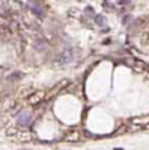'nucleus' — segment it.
<instances>
[{
    "label": "nucleus",
    "mask_w": 149,
    "mask_h": 150,
    "mask_svg": "<svg viewBox=\"0 0 149 150\" xmlns=\"http://www.w3.org/2000/svg\"><path fill=\"white\" fill-rule=\"evenodd\" d=\"M18 120H19V124L20 126H25V127H28V126L32 124V115L29 112H22L18 117Z\"/></svg>",
    "instance_id": "1"
},
{
    "label": "nucleus",
    "mask_w": 149,
    "mask_h": 150,
    "mask_svg": "<svg viewBox=\"0 0 149 150\" xmlns=\"http://www.w3.org/2000/svg\"><path fill=\"white\" fill-rule=\"evenodd\" d=\"M0 18L1 19H9L10 18V10L9 6L4 1H0Z\"/></svg>",
    "instance_id": "2"
},
{
    "label": "nucleus",
    "mask_w": 149,
    "mask_h": 150,
    "mask_svg": "<svg viewBox=\"0 0 149 150\" xmlns=\"http://www.w3.org/2000/svg\"><path fill=\"white\" fill-rule=\"evenodd\" d=\"M29 7L32 9V12H34L35 15H38L39 18H43V16H45V12L42 10V7L39 6V3H34V1H31V3H29Z\"/></svg>",
    "instance_id": "3"
},
{
    "label": "nucleus",
    "mask_w": 149,
    "mask_h": 150,
    "mask_svg": "<svg viewBox=\"0 0 149 150\" xmlns=\"http://www.w3.org/2000/svg\"><path fill=\"white\" fill-rule=\"evenodd\" d=\"M59 59L62 61V64H67V62H71V59H73V52L70 51V49H65L61 55H59Z\"/></svg>",
    "instance_id": "4"
},
{
    "label": "nucleus",
    "mask_w": 149,
    "mask_h": 150,
    "mask_svg": "<svg viewBox=\"0 0 149 150\" xmlns=\"http://www.w3.org/2000/svg\"><path fill=\"white\" fill-rule=\"evenodd\" d=\"M4 32H6V26H3L1 22H0V35H3Z\"/></svg>",
    "instance_id": "5"
}]
</instances>
